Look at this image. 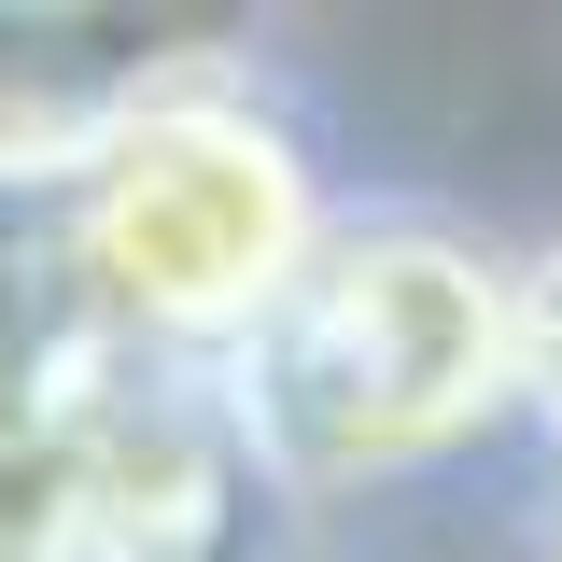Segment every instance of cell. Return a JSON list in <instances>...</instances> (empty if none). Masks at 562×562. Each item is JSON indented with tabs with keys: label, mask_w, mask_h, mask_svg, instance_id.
Instances as JSON below:
<instances>
[{
	"label": "cell",
	"mask_w": 562,
	"mask_h": 562,
	"mask_svg": "<svg viewBox=\"0 0 562 562\" xmlns=\"http://www.w3.org/2000/svg\"><path fill=\"white\" fill-rule=\"evenodd\" d=\"M520 310H535V351H520V450H535V492H562V225L520 268Z\"/></svg>",
	"instance_id": "277c9868"
},
{
	"label": "cell",
	"mask_w": 562,
	"mask_h": 562,
	"mask_svg": "<svg viewBox=\"0 0 562 562\" xmlns=\"http://www.w3.org/2000/svg\"><path fill=\"white\" fill-rule=\"evenodd\" d=\"M338 211L351 198H338L324 127L295 113L281 57H254V70L183 85L169 113H140L43 211V239H57V268H70V310L113 351L183 366V380H225L281 324V295L324 268Z\"/></svg>",
	"instance_id": "7a4b0ae2"
},
{
	"label": "cell",
	"mask_w": 562,
	"mask_h": 562,
	"mask_svg": "<svg viewBox=\"0 0 562 562\" xmlns=\"http://www.w3.org/2000/svg\"><path fill=\"white\" fill-rule=\"evenodd\" d=\"M506 562H562V492H535V520L506 535Z\"/></svg>",
	"instance_id": "5b68a950"
},
{
	"label": "cell",
	"mask_w": 562,
	"mask_h": 562,
	"mask_svg": "<svg viewBox=\"0 0 562 562\" xmlns=\"http://www.w3.org/2000/svg\"><path fill=\"white\" fill-rule=\"evenodd\" d=\"M254 14L183 0H0V211H57L140 113H169L211 70H254Z\"/></svg>",
	"instance_id": "3957f363"
},
{
	"label": "cell",
	"mask_w": 562,
	"mask_h": 562,
	"mask_svg": "<svg viewBox=\"0 0 562 562\" xmlns=\"http://www.w3.org/2000/svg\"><path fill=\"white\" fill-rule=\"evenodd\" d=\"M520 268L535 254H506L492 225H464L436 198L338 211L324 268L211 380L254 492L295 535L380 506V492H422L479 450H520V351H535Z\"/></svg>",
	"instance_id": "6da1fadb"
}]
</instances>
